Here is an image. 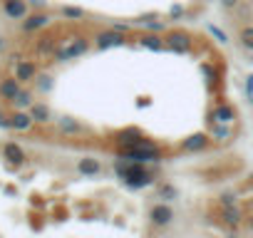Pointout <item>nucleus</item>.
<instances>
[{"mask_svg":"<svg viewBox=\"0 0 253 238\" xmlns=\"http://www.w3.org/2000/svg\"><path fill=\"white\" fill-rule=\"evenodd\" d=\"M3 159L10 164V166H23L25 161H28V154H25V149L18 144V142H5L3 144Z\"/></svg>","mask_w":253,"mask_h":238,"instance_id":"f257e3e1","label":"nucleus"},{"mask_svg":"<svg viewBox=\"0 0 253 238\" xmlns=\"http://www.w3.org/2000/svg\"><path fill=\"white\" fill-rule=\"evenodd\" d=\"M149 221H152L154 226H169V223L174 221L171 206H167V203H154L152 211H149Z\"/></svg>","mask_w":253,"mask_h":238,"instance_id":"f03ea898","label":"nucleus"},{"mask_svg":"<svg viewBox=\"0 0 253 238\" xmlns=\"http://www.w3.org/2000/svg\"><path fill=\"white\" fill-rule=\"evenodd\" d=\"M28 10H30V5L25 0H3V13L10 20H23L28 15Z\"/></svg>","mask_w":253,"mask_h":238,"instance_id":"7ed1b4c3","label":"nucleus"}]
</instances>
